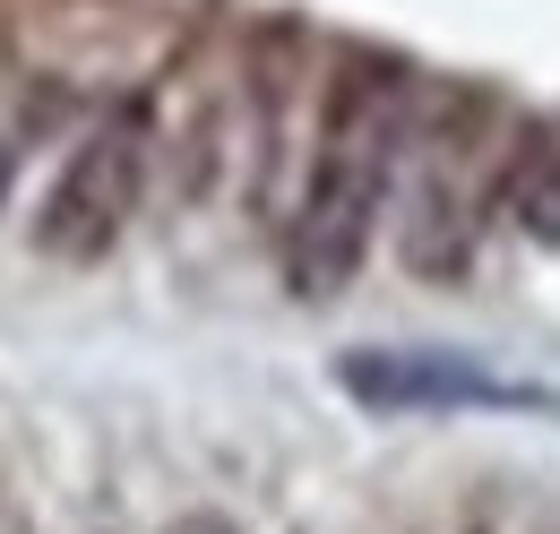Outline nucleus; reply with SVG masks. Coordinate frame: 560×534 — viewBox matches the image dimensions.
<instances>
[{
    "instance_id": "nucleus-1",
    "label": "nucleus",
    "mask_w": 560,
    "mask_h": 534,
    "mask_svg": "<svg viewBox=\"0 0 560 534\" xmlns=\"http://www.w3.org/2000/svg\"><path fill=\"white\" fill-rule=\"evenodd\" d=\"M406 138H415L406 61L371 53V44H346L328 95H319V121H311L302 190L284 207V276H293L302 302H328V293L353 285V267L380 233V207L406 173Z\"/></svg>"
},
{
    "instance_id": "nucleus-2",
    "label": "nucleus",
    "mask_w": 560,
    "mask_h": 534,
    "mask_svg": "<svg viewBox=\"0 0 560 534\" xmlns=\"http://www.w3.org/2000/svg\"><path fill=\"white\" fill-rule=\"evenodd\" d=\"M509 147H491V104L457 95V113H440L431 130L415 121L406 138V216H397V251L415 276H457L475 259V224L500 207Z\"/></svg>"
},
{
    "instance_id": "nucleus-3",
    "label": "nucleus",
    "mask_w": 560,
    "mask_h": 534,
    "mask_svg": "<svg viewBox=\"0 0 560 534\" xmlns=\"http://www.w3.org/2000/svg\"><path fill=\"white\" fill-rule=\"evenodd\" d=\"M139 182H147V130H139V113L86 130L70 147V164H61V182H52L44 207H35V251H44L52 267H95L121 233H130V216H139Z\"/></svg>"
},
{
    "instance_id": "nucleus-4",
    "label": "nucleus",
    "mask_w": 560,
    "mask_h": 534,
    "mask_svg": "<svg viewBox=\"0 0 560 534\" xmlns=\"http://www.w3.org/2000/svg\"><path fill=\"white\" fill-rule=\"evenodd\" d=\"M337 388L371 414H560L552 388L509 380L475 353H440V345H362L337 353Z\"/></svg>"
},
{
    "instance_id": "nucleus-5",
    "label": "nucleus",
    "mask_w": 560,
    "mask_h": 534,
    "mask_svg": "<svg viewBox=\"0 0 560 534\" xmlns=\"http://www.w3.org/2000/svg\"><path fill=\"white\" fill-rule=\"evenodd\" d=\"M500 216H509L526 242H560V138H526V147H509Z\"/></svg>"
},
{
    "instance_id": "nucleus-6",
    "label": "nucleus",
    "mask_w": 560,
    "mask_h": 534,
    "mask_svg": "<svg viewBox=\"0 0 560 534\" xmlns=\"http://www.w3.org/2000/svg\"><path fill=\"white\" fill-rule=\"evenodd\" d=\"M173 534H233V526H224V518H182Z\"/></svg>"
},
{
    "instance_id": "nucleus-7",
    "label": "nucleus",
    "mask_w": 560,
    "mask_h": 534,
    "mask_svg": "<svg viewBox=\"0 0 560 534\" xmlns=\"http://www.w3.org/2000/svg\"><path fill=\"white\" fill-rule=\"evenodd\" d=\"M9 173H18V164H9V138H0V199H9Z\"/></svg>"
},
{
    "instance_id": "nucleus-8",
    "label": "nucleus",
    "mask_w": 560,
    "mask_h": 534,
    "mask_svg": "<svg viewBox=\"0 0 560 534\" xmlns=\"http://www.w3.org/2000/svg\"><path fill=\"white\" fill-rule=\"evenodd\" d=\"M0 534H26V526H18V509H9V500H0Z\"/></svg>"
}]
</instances>
